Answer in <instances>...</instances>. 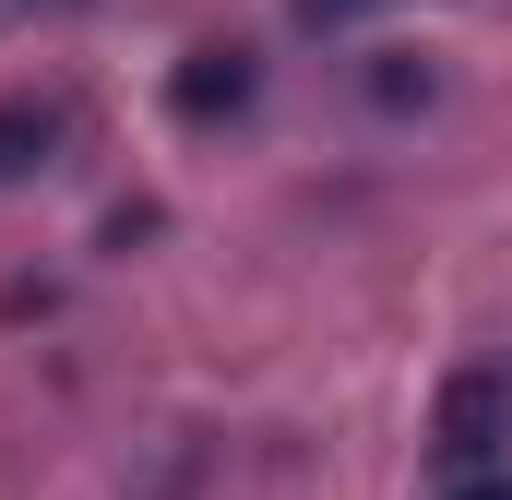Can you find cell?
I'll use <instances>...</instances> for the list:
<instances>
[{
    "mask_svg": "<svg viewBox=\"0 0 512 500\" xmlns=\"http://www.w3.org/2000/svg\"><path fill=\"white\" fill-rule=\"evenodd\" d=\"M251 96H262V60H251V48H191V60L167 72V108H179V120H191V131L239 120Z\"/></svg>",
    "mask_w": 512,
    "mask_h": 500,
    "instance_id": "1",
    "label": "cell"
},
{
    "mask_svg": "<svg viewBox=\"0 0 512 500\" xmlns=\"http://www.w3.org/2000/svg\"><path fill=\"white\" fill-rule=\"evenodd\" d=\"M72 155V96H0V191H24V179H48Z\"/></svg>",
    "mask_w": 512,
    "mask_h": 500,
    "instance_id": "2",
    "label": "cell"
},
{
    "mask_svg": "<svg viewBox=\"0 0 512 500\" xmlns=\"http://www.w3.org/2000/svg\"><path fill=\"white\" fill-rule=\"evenodd\" d=\"M310 36H346V24H370V12H417V0H286Z\"/></svg>",
    "mask_w": 512,
    "mask_h": 500,
    "instance_id": "3",
    "label": "cell"
},
{
    "mask_svg": "<svg viewBox=\"0 0 512 500\" xmlns=\"http://www.w3.org/2000/svg\"><path fill=\"white\" fill-rule=\"evenodd\" d=\"M36 12H84V0H0V24H36Z\"/></svg>",
    "mask_w": 512,
    "mask_h": 500,
    "instance_id": "4",
    "label": "cell"
},
{
    "mask_svg": "<svg viewBox=\"0 0 512 500\" xmlns=\"http://www.w3.org/2000/svg\"><path fill=\"white\" fill-rule=\"evenodd\" d=\"M453 500H512V465H501V477H465Z\"/></svg>",
    "mask_w": 512,
    "mask_h": 500,
    "instance_id": "5",
    "label": "cell"
}]
</instances>
